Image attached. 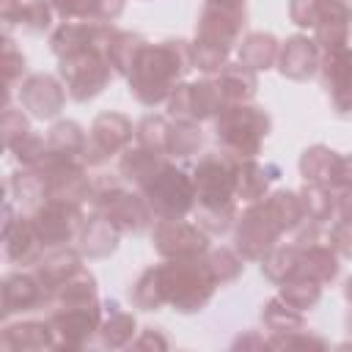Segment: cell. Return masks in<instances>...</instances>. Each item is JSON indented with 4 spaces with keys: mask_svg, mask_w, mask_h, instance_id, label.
Segmentation results:
<instances>
[{
    "mask_svg": "<svg viewBox=\"0 0 352 352\" xmlns=\"http://www.w3.org/2000/svg\"><path fill=\"white\" fill-rule=\"evenodd\" d=\"M278 52H280V41L267 33V30H253L245 33L236 44V60L253 72H267L275 69L278 63Z\"/></svg>",
    "mask_w": 352,
    "mask_h": 352,
    "instance_id": "1f68e13d",
    "label": "cell"
},
{
    "mask_svg": "<svg viewBox=\"0 0 352 352\" xmlns=\"http://www.w3.org/2000/svg\"><path fill=\"white\" fill-rule=\"evenodd\" d=\"M267 346H275V349H324L327 341L322 336H316L314 330L300 327L292 333H270Z\"/></svg>",
    "mask_w": 352,
    "mask_h": 352,
    "instance_id": "681fc988",
    "label": "cell"
},
{
    "mask_svg": "<svg viewBox=\"0 0 352 352\" xmlns=\"http://www.w3.org/2000/svg\"><path fill=\"white\" fill-rule=\"evenodd\" d=\"M82 253H80V248H72V245H60V248H50V250H44V256L33 264V272L38 275V280L47 286V292H50V297H52V292L63 283V280H69L74 272H80L85 264H82Z\"/></svg>",
    "mask_w": 352,
    "mask_h": 352,
    "instance_id": "484cf974",
    "label": "cell"
},
{
    "mask_svg": "<svg viewBox=\"0 0 352 352\" xmlns=\"http://www.w3.org/2000/svg\"><path fill=\"white\" fill-rule=\"evenodd\" d=\"M206 261H209V267H212V272H214L220 286L234 283L245 272V258L236 253V248H223V245L220 248H209Z\"/></svg>",
    "mask_w": 352,
    "mask_h": 352,
    "instance_id": "bcb514c9",
    "label": "cell"
},
{
    "mask_svg": "<svg viewBox=\"0 0 352 352\" xmlns=\"http://www.w3.org/2000/svg\"><path fill=\"white\" fill-rule=\"evenodd\" d=\"M168 104V116L179 118V121H214L217 113L226 107V99L214 82V77H201V80H184L176 85V91L170 94Z\"/></svg>",
    "mask_w": 352,
    "mask_h": 352,
    "instance_id": "4fadbf2b",
    "label": "cell"
},
{
    "mask_svg": "<svg viewBox=\"0 0 352 352\" xmlns=\"http://www.w3.org/2000/svg\"><path fill=\"white\" fill-rule=\"evenodd\" d=\"M195 69L192 41L187 38H165V41H146L138 52L129 74L126 88L129 96L143 107H160L170 99L179 82Z\"/></svg>",
    "mask_w": 352,
    "mask_h": 352,
    "instance_id": "6da1fadb",
    "label": "cell"
},
{
    "mask_svg": "<svg viewBox=\"0 0 352 352\" xmlns=\"http://www.w3.org/2000/svg\"><path fill=\"white\" fill-rule=\"evenodd\" d=\"M138 336V319L118 300H104V316L99 327V344L104 349H126Z\"/></svg>",
    "mask_w": 352,
    "mask_h": 352,
    "instance_id": "f1b7e54d",
    "label": "cell"
},
{
    "mask_svg": "<svg viewBox=\"0 0 352 352\" xmlns=\"http://www.w3.org/2000/svg\"><path fill=\"white\" fill-rule=\"evenodd\" d=\"M129 302L138 311H162L165 300H162V289H160V278H157V264L146 267L135 283L129 286Z\"/></svg>",
    "mask_w": 352,
    "mask_h": 352,
    "instance_id": "b9f144b4",
    "label": "cell"
},
{
    "mask_svg": "<svg viewBox=\"0 0 352 352\" xmlns=\"http://www.w3.org/2000/svg\"><path fill=\"white\" fill-rule=\"evenodd\" d=\"M143 44H146V38L140 33H132V30H124V28L116 25V33L104 47V58H107L113 74L126 77L132 63H135V58H138V52L143 50Z\"/></svg>",
    "mask_w": 352,
    "mask_h": 352,
    "instance_id": "836d02e7",
    "label": "cell"
},
{
    "mask_svg": "<svg viewBox=\"0 0 352 352\" xmlns=\"http://www.w3.org/2000/svg\"><path fill=\"white\" fill-rule=\"evenodd\" d=\"M341 157L336 148L324 146V143H314L308 146L300 160H297V168H300V176L305 184H319V187H330L336 190V179H338V168H341Z\"/></svg>",
    "mask_w": 352,
    "mask_h": 352,
    "instance_id": "4316f807",
    "label": "cell"
},
{
    "mask_svg": "<svg viewBox=\"0 0 352 352\" xmlns=\"http://www.w3.org/2000/svg\"><path fill=\"white\" fill-rule=\"evenodd\" d=\"M55 11L50 0H0V22L3 33L11 28H22L25 33H44L52 28Z\"/></svg>",
    "mask_w": 352,
    "mask_h": 352,
    "instance_id": "603a6c76",
    "label": "cell"
},
{
    "mask_svg": "<svg viewBox=\"0 0 352 352\" xmlns=\"http://www.w3.org/2000/svg\"><path fill=\"white\" fill-rule=\"evenodd\" d=\"M132 346H135V349H168L170 341H168V336L162 333V327H143V330L135 336Z\"/></svg>",
    "mask_w": 352,
    "mask_h": 352,
    "instance_id": "f5cc1de1",
    "label": "cell"
},
{
    "mask_svg": "<svg viewBox=\"0 0 352 352\" xmlns=\"http://www.w3.org/2000/svg\"><path fill=\"white\" fill-rule=\"evenodd\" d=\"M50 302H52V297H50L47 286L38 280L36 272H25V267L16 272H8L0 283V316L6 322L16 314L50 308Z\"/></svg>",
    "mask_w": 352,
    "mask_h": 352,
    "instance_id": "d6986e66",
    "label": "cell"
},
{
    "mask_svg": "<svg viewBox=\"0 0 352 352\" xmlns=\"http://www.w3.org/2000/svg\"><path fill=\"white\" fill-rule=\"evenodd\" d=\"M102 316H104V302L99 300L52 305V311L47 314V322L55 336V349L77 352L94 344V338H99Z\"/></svg>",
    "mask_w": 352,
    "mask_h": 352,
    "instance_id": "ba28073f",
    "label": "cell"
},
{
    "mask_svg": "<svg viewBox=\"0 0 352 352\" xmlns=\"http://www.w3.org/2000/svg\"><path fill=\"white\" fill-rule=\"evenodd\" d=\"M135 138V126L132 118L118 113V110H104L91 121L88 129V143H85V165L88 168H102L104 162H110V157L121 154L126 146H132Z\"/></svg>",
    "mask_w": 352,
    "mask_h": 352,
    "instance_id": "5bb4252c",
    "label": "cell"
},
{
    "mask_svg": "<svg viewBox=\"0 0 352 352\" xmlns=\"http://www.w3.org/2000/svg\"><path fill=\"white\" fill-rule=\"evenodd\" d=\"M30 121H28V113L22 107H14V104H3V116H0V135H3V146L6 151H11L19 140H25L30 135Z\"/></svg>",
    "mask_w": 352,
    "mask_h": 352,
    "instance_id": "c3c4849f",
    "label": "cell"
},
{
    "mask_svg": "<svg viewBox=\"0 0 352 352\" xmlns=\"http://www.w3.org/2000/svg\"><path fill=\"white\" fill-rule=\"evenodd\" d=\"M33 170L41 173L44 187H47V198H58V201H72V204H88L91 198V176H88V165L82 160L58 154L47 146L44 157L33 165Z\"/></svg>",
    "mask_w": 352,
    "mask_h": 352,
    "instance_id": "8fae6325",
    "label": "cell"
},
{
    "mask_svg": "<svg viewBox=\"0 0 352 352\" xmlns=\"http://www.w3.org/2000/svg\"><path fill=\"white\" fill-rule=\"evenodd\" d=\"M333 220H352V190H336V217Z\"/></svg>",
    "mask_w": 352,
    "mask_h": 352,
    "instance_id": "db71d44e",
    "label": "cell"
},
{
    "mask_svg": "<svg viewBox=\"0 0 352 352\" xmlns=\"http://www.w3.org/2000/svg\"><path fill=\"white\" fill-rule=\"evenodd\" d=\"M14 201L6 198L3 204V253L8 258V264L14 267H33L41 256H44V245L33 228L30 214H16L14 212Z\"/></svg>",
    "mask_w": 352,
    "mask_h": 352,
    "instance_id": "e0dca14e",
    "label": "cell"
},
{
    "mask_svg": "<svg viewBox=\"0 0 352 352\" xmlns=\"http://www.w3.org/2000/svg\"><path fill=\"white\" fill-rule=\"evenodd\" d=\"M151 248L160 258H198L206 256L209 234L187 217H160L151 226Z\"/></svg>",
    "mask_w": 352,
    "mask_h": 352,
    "instance_id": "7c38bea8",
    "label": "cell"
},
{
    "mask_svg": "<svg viewBox=\"0 0 352 352\" xmlns=\"http://www.w3.org/2000/svg\"><path fill=\"white\" fill-rule=\"evenodd\" d=\"M77 248L85 258H110L116 250H118V242H121V231L107 220L102 217L99 212H88L80 234H77Z\"/></svg>",
    "mask_w": 352,
    "mask_h": 352,
    "instance_id": "cb8c5ba5",
    "label": "cell"
},
{
    "mask_svg": "<svg viewBox=\"0 0 352 352\" xmlns=\"http://www.w3.org/2000/svg\"><path fill=\"white\" fill-rule=\"evenodd\" d=\"M322 289H324V283H319V280H314L308 275H294V278H289V280H283L278 286V297L286 300L292 308L308 314V311H314L319 305Z\"/></svg>",
    "mask_w": 352,
    "mask_h": 352,
    "instance_id": "74e56055",
    "label": "cell"
},
{
    "mask_svg": "<svg viewBox=\"0 0 352 352\" xmlns=\"http://www.w3.org/2000/svg\"><path fill=\"white\" fill-rule=\"evenodd\" d=\"M58 77L66 85L69 99L91 102L96 99L113 80V69L99 50H82L66 58H58Z\"/></svg>",
    "mask_w": 352,
    "mask_h": 352,
    "instance_id": "30bf717a",
    "label": "cell"
},
{
    "mask_svg": "<svg viewBox=\"0 0 352 352\" xmlns=\"http://www.w3.org/2000/svg\"><path fill=\"white\" fill-rule=\"evenodd\" d=\"M88 300H99V283L96 275L82 267L80 272H74L69 280H63L55 292H52V305H66V302H88Z\"/></svg>",
    "mask_w": 352,
    "mask_h": 352,
    "instance_id": "f35d334b",
    "label": "cell"
},
{
    "mask_svg": "<svg viewBox=\"0 0 352 352\" xmlns=\"http://www.w3.org/2000/svg\"><path fill=\"white\" fill-rule=\"evenodd\" d=\"M302 198V209L308 220H316L322 226H327L336 217V192L330 187H319V184H305L297 190Z\"/></svg>",
    "mask_w": 352,
    "mask_h": 352,
    "instance_id": "7bdbcfd3",
    "label": "cell"
},
{
    "mask_svg": "<svg viewBox=\"0 0 352 352\" xmlns=\"http://www.w3.org/2000/svg\"><path fill=\"white\" fill-rule=\"evenodd\" d=\"M132 187L148 201L157 220L187 217L195 212V184H192L190 170L179 168L165 154H160Z\"/></svg>",
    "mask_w": 352,
    "mask_h": 352,
    "instance_id": "5b68a950",
    "label": "cell"
},
{
    "mask_svg": "<svg viewBox=\"0 0 352 352\" xmlns=\"http://www.w3.org/2000/svg\"><path fill=\"white\" fill-rule=\"evenodd\" d=\"M258 264H261V275L270 283L280 286L283 280H289L300 272V245L297 242H278Z\"/></svg>",
    "mask_w": 352,
    "mask_h": 352,
    "instance_id": "e575fe53",
    "label": "cell"
},
{
    "mask_svg": "<svg viewBox=\"0 0 352 352\" xmlns=\"http://www.w3.org/2000/svg\"><path fill=\"white\" fill-rule=\"evenodd\" d=\"M0 346L8 352H44V349H55V336L47 319L6 322L0 333Z\"/></svg>",
    "mask_w": 352,
    "mask_h": 352,
    "instance_id": "d4e9b609",
    "label": "cell"
},
{
    "mask_svg": "<svg viewBox=\"0 0 352 352\" xmlns=\"http://www.w3.org/2000/svg\"><path fill=\"white\" fill-rule=\"evenodd\" d=\"M60 22H116L126 0H50Z\"/></svg>",
    "mask_w": 352,
    "mask_h": 352,
    "instance_id": "83f0119b",
    "label": "cell"
},
{
    "mask_svg": "<svg viewBox=\"0 0 352 352\" xmlns=\"http://www.w3.org/2000/svg\"><path fill=\"white\" fill-rule=\"evenodd\" d=\"M236 198L245 204L261 201L270 195V187L280 179L278 162H258L256 157H236Z\"/></svg>",
    "mask_w": 352,
    "mask_h": 352,
    "instance_id": "7402d4cb",
    "label": "cell"
},
{
    "mask_svg": "<svg viewBox=\"0 0 352 352\" xmlns=\"http://www.w3.org/2000/svg\"><path fill=\"white\" fill-rule=\"evenodd\" d=\"M319 63H322V47L314 41V36L308 33H294L286 41H280V52H278V74L294 82H308L319 74Z\"/></svg>",
    "mask_w": 352,
    "mask_h": 352,
    "instance_id": "44dd1931",
    "label": "cell"
},
{
    "mask_svg": "<svg viewBox=\"0 0 352 352\" xmlns=\"http://www.w3.org/2000/svg\"><path fill=\"white\" fill-rule=\"evenodd\" d=\"M204 3H217V6H236V8H245V0H204Z\"/></svg>",
    "mask_w": 352,
    "mask_h": 352,
    "instance_id": "6f0895ef",
    "label": "cell"
},
{
    "mask_svg": "<svg viewBox=\"0 0 352 352\" xmlns=\"http://www.w3.org/2000/svg\"><path fill=\"white\" fill-rule=\"evenodd\" d=\"M16 96H19V107L30 118L52 121L63 113L69 94H66V85L60 82V77L47 74V72H33L16 85Z\"/></svg>",
    "mask_w": 352,
    "mask_h": 352,
    "instance_id": "2e32d148",
    "label": "cell"
},
{
    "mask_svg": "<svg viewBox=\"0 0 352 352\" xmlns=\"http://www.w3.org/2000/svg\"><path fill=\"white\" fill-rule=\"evenodd\" d=\"M88 204H91L94 212L107 217L121 231V236L124 234L138 236V234L148 231L154 226V220H157L151 206H148V201L135 187H129L121 176H110V173L94 176Z\"/></svg>",
    "mask_w": 352,
    "mask_h": 352,
    "instance_id": "8992f818",
    "label": "cell"
},
{
    "mask_svg": "<svg viewBox=\"0 0 352 352\" xmlns=\"http://www.w3.org/2000/svg\"><path fill=\"white\" fill-rule=\"evenodd\" d=\"M324 239L336 248L341 258H352V220H333Z\"/></svg>",
    "mask_w": 352,
    "mask_h": 352,
    "instance_id": "816d5d0a",
    "label": "cell"
},
{
    "mask_svg": "<svg viewBox=\"0 0 352 352\" xmlns=\"http://www.w3.org/2000/svg\"><path fill=\"white\" fill-rule=\"evenodd\" d=\"M6 192H8V198H11L19 209H30V212H33L38 204L47 201V187H44L41 173L33 170V168H25V165H19V168L8 176Z\"/></svg>",
    "mask_w": 352,
    "mask_h": 352,
    "instance_id": "d6a6232c",
    "label": "cell"
},
{
    "mask_svg": "<svg viewBox=\"0 0 352 352\" xmlns=\"http://www.w3.org/2000/svg\"><path fill=\"white\" fill-rule=\"evenodd\" d=\"M338 272H341V256L336 253V248L327 239L300 245V272L297 275H308L327 286L338 278Z\"/></svg>",
    "mask_w": 352,
    "mask_h": 352,
    "instance_id": "f546056e",
    "label": "cell"
},
{
    "mask_svg": "<svg viewBox=\"0 0 352 352\" xmlns=\"http://www.w3.org/2000/svg\"><path fill=\"white\" fill-rule=\"evenodd\" d=\"M341 0H289V19L302 28V30H314Z\"/></svg>",
    "mask_w": 352,
    "mask_h": 352,
    "instance_id": "7dc6e473",
    "label": "cell"
},
{
    "mask_svg": "<svg viewBox=\"0 0 352 352\" xmlns=\"http://www.w3.org/2000/svg\"><path fill=\"white\" fill-rule=\"evenodd\" d=\"M157 278H160L165 305L184 316L201 314L212 302L214 292L220 289L206 256L162 258V264H157Z\"/></svg>",
    "mask_w": 352,
    "mask_h": 352,
    "instance_id": "277c9868",
    "label": "cell"
},
{
    "mask_svg": "<svg viewBox=\"0 0 352 352\" xmlns=\"http://www.w3.org/2000/svg\"><path fill=\"white\" fill-rule=\"evenodd\" d=\"M319 82L330 99V107L338 118L352 116V47H336V50H322V63H319Z\"/></svg>",
    "mask_w": 352,
    "mask_h": 352,
    "instance_id": "ac0fdd59",
    "label": "cell"
},
{
    "mask_svg": "<svg viewBox=\"0 0 352 352\" xmlns=\"http://www.w3.org/2000/svg\"><path fill=\"white\" fill-rule=\"evenodd\" d=\"M201 148H204V129H201V124L170 118L165 154H168L170 160H190V157H195Z\"/></svg>",
    "mask_w": 352,
    "mask_h": 352,
    "instance_id": "d590c367",
    "label": "cell"
},
{
    "mask_svg": "<svg viewBox=\"0 0 352 352\" xmlns=\"http://www.w3.org/2000/svg\"><path fill=\"white\" fill-rule=\"evenodd\" d=\"M344 297H346V302L352 305V275L344 280Z\"/></svg>",
    "mask_w": 352,
    "mask_h": 352,
    "instance_id": "680465c9",
    "label": "cell"
},
{
    "mask_svg": "<svg viewBox=\"0 0 352 352\" xmlns=\"http://www.w3.org/2000/svg\"><path fill=\"white\" fill-rule=\"evenodd\" d=\"M85 209L82 204H72V201H58V198H47L44 204H38L30 212L33 228L41 239V245L50 248H60L77 239L82 223H85Z\"/></svg>",
    "mask_w": 352,
    "mask_h": 352,
    "instance_id": "9a60e30c",
    "label": "cell"
},
{
    "mask_svg": "<svg viewBox=\"0 0 352 352\" xmlns=\"http://www.w3.org/2000/svg\"><path fill=\"white\" fill-rule=\"evenodd\" d=\"M261 324L267 327V333H292L305 327V314L275 294L261 305Z\"/></svg>",
    "mask_w": 352,
    "mask_h": 352,
    "instance_id": "ab89813d",
    "label": "cell"
},
{
    "mask_svg": "<svg viewBox=\"0 0 352 352\" xmlns=\"http://www.w3.org/2000/svg\"><path fill=\"white\" fill-rule=\"evenodd\" d=\"M113 33H116L113 22H60L50 33V52L55 58H66L82 50L104 52Z\"/></svg>",
    "mask_w": 352,
    "mask_h": 352,
    "instance_id": "ffe728a7",
    "label": "cell"
},
{
    "mask_svg": "<svg viewBox=\"0 0 352 352\" xmlns=\"http://www.w3.org/2000/svg\"><path fill=\"white\" fill-rule=\"evenodd\" d=\"M248 22V11L236 6H217L204 3L198 22H195V38H192V55L195 69L214 77L236 50L242 30Z\"/></svg>",
    "mask_w": 352,
    "mask_h": 352,
    "instance_id": "3957f363",
    "label": "cell"
},
{
    "mask_svg": "<svg viewBox=\"0 0 352 352\" xmlns=\"http://www.w3.org/2000/svg\"><path fill=\"white\" fill-rule=\"evenodd\" d=\"M85 143H88L85 129H82L77 121H72V118H58V121L47 129V146H50L52 151H58V154L82 160ZM82 162H85V160H82Z\"/></svg>",
    "mask_w": 352,
    "mask_h": 352,
    "instance_id": "8d00e7d4",
    "label": "cell"
},
{
    "mask_svg": "<svg viewBox=\"0 0 352 352\" xmlns=\"http://www.w3.org/2000/svg\"><path fill=\"white\" fill-rule=\"evenodd\" d=\"M28 60L25 55L16 50L11 33H3V80H6V96H3V104H11V91L28 77Z\"/></svg>",
    "mask_w": 352,
    "mask_h": 352,
    "instance_id": "f6af8a7d",
    "label": "cell"
},
{
    "mask_svg": "<svg viewBox=\"0 0 352 352\" xmlns=\"http://www.w3.org/2000/svg\"><path fill=\"white\" fill-rule=\"evenodd\" d=\"M236 157L217 148L206 151L190 168L195 184V223L209 236H223L236 223Z\"/></svg>",
    "mask_w": 352,
    "mask_h": 352,
    "instance_id": "7a4b0ae2",
    "label": "cell"
},
{
    "mask_svg": "<svg viewBox=\"0 0 352 352\" xmlns=\"http://www.w3.org/2000/svg\"><path fill=\"white\" fill-rule=\"evenodd\" d=\"M346 330H349V336H352V308H349V314H346Z\"/></svg>",
    "mask_w": 352,
    "mask_h": 352,
    "instance_id": "91938a15",
    "label": "cell"
},
{
    "mask_svg": "<svg viewBox=\"0 0 352 352\" xmlns=\"http://www.w3.org/2000/svg\"><path fill=\"white\" fill-rule=\"evenodd\" d=\"M336 190H352V154H344V157H341ZM336 190H333V192H336Z\"/></svg>",
    "mask_w": 352,
    "mask_h": 352,
    "instance_id": "11a10c76",
    "label": "cell"
},
{
    "mask_svg": "<svg viewBox=\"0 0 352 352\" xmlns=\"http://www.w3.org/2000/svg\"><path fill=\"white\" fill-rule=\"evenodd\" d=\"M245 349V346H267V338L264 336H258V333H253V330H248L245 336H236L234 341H231V349Z\"/></svg>",
    "mask_w": 352,
    "mask_h": 352,
    "instance_id": "9f6ffc18",
    "label": "cell"
},
{
    "mask_svg": "<svg viewBox=\"0 0 352 352\" xmlns=\"http://www.w3.org/2000/svg\"><path fill=\"white\" fill-rule=\"evenodd\" d=\"M214 82L226 99V104H242V102H253L258 94V72L242 66L239 60H228L217 74Z\"/></svg>",
    "mask_w": 352,
    "mask_h": 352,
    "instance_id": "4dcf8cb0",
    "label": "cell"
},
{
    "mask_svg": "<svg viewBox=\"0 0 352 352\" xmlns=\"http://www.w3.org/2000/svg\"><path fill=\"white\" fill-rule=\"evenodd\" d=\"M168 124L170 118L160 116V113H148L143 116L138 124H135V143L148 148V151H157V154H165V143H168ZM168 157V154H165Z\"/></svg>",
    "mask_w": 352,
    "mask_h": 352,
    "instance_id": "ee69618b",
    "label": "cell"
},
{
    "mask_svg": "<svg viewBox=\"0 0 352 352\" xmlns=\"http://www.w3.org/2000/svg\"><path fill=\"white\" fill-rule=\"evenodd\" d=\"M44 151H47V138H44V135H36V132H30L25 140H19V143L11 148L14 160H16L19 165H25V168H33V165L44 157Z\"/></svg>",
    "mask_w": 352,
    "mask_h": 352,
    "instance_id": "f907efd6",
    "label": "cell"
},
{
    "mask_svg": "<svg viewBox=\"0 0 352 352\" xmlns=\"http://www.w3.org/2000/svg\"><path fill=\"white\" fill-rule=\"evenodd\" d=\"M267 204H270L272 214L278 217V223L283 226L286 234H292V231H297L302 226L305 209H302V198H300L297 190H286V187L283 190H272L267 195Z\"/></svg>",
    "mask_w": 352,
    "mask_h": 352,
    "instance_id": "60d3db41",
    "label": "cell"
},
{
    "mask_svg": "<svg viewBox=\"0 0 352 352\" xmlns=\"http://www.w3.org/2000/svg\"><path fill=\"white\" fill-rule=\"evenodd\" d=\"M272 132V116L253 102L226 104L214 118V140L234 157H256L267 135Z\"/></svg>",
    "mask_w": 352,
    "mask_h": 352,
    "instance_id": "52a82bcc",
    "label": "cell"
},
{
    "mask_svg": "<svg viewBox=\"0 0 352 352\" xmlns=\"http://www.w3.org/2000/svg\"><path fill=\"white\" fill-rule=\"evenodd\" d=\"M283 226L272 214L267 198L253 201L236 214L234 223V248L245 261H261L283 236Z\"/></svg>",
    "mask_w": 352,
    "mask_h": 352,
    "instance_id": "9c48e42d",
    "label": "cell"
}]
</instances>
